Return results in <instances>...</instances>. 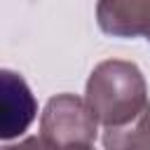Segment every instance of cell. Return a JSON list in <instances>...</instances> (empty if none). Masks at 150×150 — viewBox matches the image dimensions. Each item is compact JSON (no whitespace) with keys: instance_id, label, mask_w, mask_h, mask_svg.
<instances>
[{"instance_id":"6da1fadb","label":"cell","mask_w":150,"mask_h":150,"mask_svg":"<svg viewBox=\"0 0 150 150\" xmlns=\"http://www.w3.org/2000/svg\"><path fill=\"white\" fill-rule=\"evenodd\" d=\"M84 101L103 127H120L148 105V84L136 63L108 59L91 70Z\"/></svg>"},{"instance_id":"7a4b0ae2","label":"cell","mask_w":150,"mask_h":150,"mask_svg":"<svg viewBox=\"0 0 150 150\" xmlns=\"http://www.w3.org/2000/svg\"><path fill=\"white\" fill-rule=\"evenodd\" d=\"M98 134V120L89 103L75 94H56L47 101L40 117V138L49 150L91 145Z\"/></svg>"},{"instance_id":"3957f363","label":"cell","mask_w":150,"mask_h":150,"mask_svg":"<svg viewBox=\"0 0 150 150\" xmlns=\"http://www.w3.org/2000/svg\"><path fill=\"white\" fill-rule=\"evenodd\" d=\"M96 21L105 35L150 42V0H98Z\"/></svg>"},{"instance_id":"277c9868","label":"cell","mask_w":150,"mask_h":150,"mask_svg":"<svg viewBox=\"0 0 150 150\" xmlns=\"http://www.w3.org/2000/svg\"><path fill=\"white\" fill-rule=\"evenodd\" d=\"M2 82V127L0 136L2 141H12L21 136L35 120L38 112V101L26 84V80L14 73V70H2L0 73Z\"/></svg>"},{"instance_id":"5b68a950","label":"cell","mask_w":150,"mask_h":150,"mask_svg":"<svg viewBox=\"0 0 150 150\" xmlns=\"http://www.w3.org/2000/svg\"><path fill=\"white\" fill-rule=\"evenodd\" d=\"M105 150H150V103L127 124L105 127Z\"/></svg>"},{"instance_id":"8992f818","label":"cell","mask_w":150,"mask_h":150,"mask_svg":"<svg viewBox=\"0 0 150 150\" xmlns=\"http://www.w3.org/2000/svg\"><path fill=\"white\" fill-rule=\"evenodd\" d=\"M2 150H49V148L45 145V141H42L40 136H28V138H23V141H19V143L5 145Z\"/></svg>"},{"instance_id":"52a82bcc","label":"cell","mask_w":150,"mask_h":150,"mask_svg":"<svg viewBox=\"0 0 150 150\" xmlns=\"http://www.w3.org/2000/svg\"><path fill=\"white\" fill-rule=\"evenodd\" d=\"M61 150H94V145H73V148H61Z\"/></svg>"}]
</instances>
